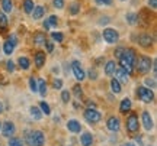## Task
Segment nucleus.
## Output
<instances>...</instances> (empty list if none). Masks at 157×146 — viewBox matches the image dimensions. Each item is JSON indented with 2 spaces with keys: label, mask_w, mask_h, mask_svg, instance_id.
<instances>
[{
  "label": "nucleus",
  "mask_w": 157,
  "mask_h": 146,
  "mask_svg": "<svg viewBox=\"0 0 157 146\" xmlns=\"http://www.w3.org/2000/svg\"><path fill=\"white\" fill-rule=\"evenodd\" d=\"M118 59H119V65L124 71H127L129 75L134 73V65L137 61V52L134 48H124L122 54Z\"/></svg>",
  "instance_id": "nucleus-1"
},
{
  "label": "nucleus",
  "mask_w": 157,
  "mask_h": 146,
  "mask_svg": "<svg viewBox=\"0 0 157 146\" xmlns=\"http://www.w3.org/2000/svg\"><path fill=\"white\" fill-rule=\"evenodd\" d=\"M151 64H153V59L150 56L141 55L140 58H137L134 68H137V71L140 74H147L150 69H151Z\"/></svg>",
  "instance_id": "nucleus-2"
},
{
  "label": "nucleus",
  "mask_w": 157,
  "mask_h": 146,
  "mask_svg": "<svg viewBox=\"0 0 157 146\" xmlns=\"http://www.w3.org/2000/svg\"><path fill=\"white\" fill-rule=\"evenodd\" d=\"M137 97L140 98V101L146 103V104H150L154 101V93H153L151 88L148 87H144V85H140L137 88Z\"/></svg>",
  "instance_id": "nucleus-3"
},
{
  "label": "nucleus",
  "mask_w": 157,
  "mask_h": 146,
  "mask_svg": "<svg viewBox=\"0 0 157 146\" xmlns=\"http://www.w3.org/2000/svg\"><path fill=\"white\" fill-rule=\"evenodd\" d=\"M102 38H103V41L106 44L115 45V44H118V41H119V32H118L117 29L106 28V29H103V32H102Z\"/></svg>",
  "instance_id": "nucleus-4"
},
{
  "label": "nucleus",
  "mask_w": 157,
  "mask_h": 146,
  "mask_svg": "<svg viewBox=\"0 0 157 146\" xmlns=\"http://www.w3.org/2000/svg\"><path fill=\"white\" fill-rule=\"evenodd\" d=\"M83 117L84 120L87 122V123L90 124H96V123H99L102 120V114L96 109H92V107H87L86 110H84L83 113Z\"/></svg>",
  "instance_id": "nucleus-5"
},
{
  "label": "nucleus",
  "mask_w": 157,
  "mask_h": 146,
  "mask_svg": "<svg viewBox=\"0 0 157 146\" xmlns=\"http://www.w3.org/2000/svg\"><path fill=\"white\" fill-rule=\"evenodd\" d=\"M140 129V123H138V116L135 113H131L127 117V130L129 133H135Z\"/></svg>",
  "instance_id": "nucleus-6"
},
{
  "label": "nucleus",
  "mask_w": 157,
  "mask_h": 146,
  "mask_svg": "<svg viewBox=\"0 0 157 146\" xmlns=\"http://www.w3.org/2000/svg\"><path fill=\"white\" fill-rule=\"evenodd\" d=\"M71 71H73L74 78L77 80V81H83V80L86 78V73H84V69L82 68V64L78 61L71 62Z\"/></svg>",
  "instance_id": "nucleus-7"
},
{
  "label": "nucleus",
  "mask_w": 157,
  "mask_h": 146,
  "mask_svg": "<svg viewBox=\"0 0 157 146\" xmlns=\"http://www.w3.org/2000/svg\"><path fill=\"white\" fill-rule=\"evenodd\" d=\"M16 45H17V38L15 35H12L9 39H6V42L3 44V51H5L6 55H12L15 48H16Z\"/></svg>",
  "instance_id": "nucleus-8"
},
{
  "label": "nucleus",
  "mask_w": 157,
  "mask_h": 146,
  "mask_svg": "<svg viewBox=\"0 0 157 146\" xmlns=\"http://www.w3.org/2000/svg\"><path fill=\"white\" fill-rule=\"evenodd\" d=\"M106 127L109 132H119V129H121V120H119V117H117V116H109L106 120Z\"/></svg>",
  "instance_id": "nucleus-9"
},
{
  "label": "nucleus",
  "mask_w": 157,
  "mask_h": 146,
  "mask_svg": "<svg viewBox=\"0 0 157 146\" xmlns=\"http://www.w3.org/2000/svg\"><path fill=\"white\" fill-rule=\"evenodd\" d=\"M2 135L5 136V137H12V136L15 135V132H16V127H15V123L13 122H5V123L2 124Z\"/></svg>",
  "instance_id": "nucleus-10"
},
{
  "label": "nucleus",
  "mask_w": 157,
  "mask_h": 146,
  "mask_svg": "<svg viewBox=\"0 0 157 146\" xmlns=\"http://www.w3.org/2000/svg\"><path fill=\"white\" fill-rule=\"evenodd\" d=\"M32 141L34 146H44L45 143V135L42 130H32Z\"/></svg>",
  "instance_id": "nucleus-11"
},
{
  "label": "nucleus",
  "mask_w": 157,
  "mask_h": 146,
  "mask_svg": "<svg viewBox=\"0 0 157 146\" xmlns=\"http://www.w3.org/2000/svg\"><path fill=\"white\" fill-rule=\"evenodd\" d=\"M138 42H140V45L143 48H150L153 45V42H154V38L150 34H141L140 38H138Z\"/></svg>",
  "instance_id": "nucleus-12"
},
{
  "label": "nucleus",
  "mask_w": 157,
  "mask_h": 146,
  "mask_svg": "<svg viewBox=\"0 0 157 146\" xmlns=\"http://www.w3.org/2000/svg\"><path fill=\"white\" fill-rule=\"evenodd\" d=\"M141 122H143V126H144L146 130H151L153 127H154L153 119H151V116H150L148 112H143V114H141Z\"/></svg>",
  "instance_id": "nucleus-13"
},
{
  "label": "nucleus",
  "mask_w": 157,
  "mask_h": 146,
  "mask_svg": "<svg viewBox=\"0 0 157 146\" xmlns=\"http://www.w3.org/2000/svg\"><path fill=\"white\" fill-rule=\"evenodd\" d=\"M131 109H132V101L129 100V98H122L121 100V104H119V113H122V114H127V113L131 112Z\"/></svg>",
  "instance_id": "nucleus-14"
},
{
  "label": "nucleus",
  "mask_w": 157,
  "mask_h": 146,
  "mask_svg": "<svg viewBox=\"0 0 157 146\" xmlns=\"http://www.w3.org/2000/svg\"><path fill=\"white\" fill-rule=\"evenodd\" d=\"M45 59H47V56H45V52H42V51H38L36 54H35L34 56V62H35V67L38 68H42L45 65Z\"/></svg>",
  "instance_id": "nucleus-15"
},
{
  "label": "nucleus",
  "mask_w": 157,
  "mask_h": 146,
  "mask_svg": "<svg viewBox=\"0 0 157 146\" xmlns=\"http://www.w3.org/2000/svg\"><path fill=\"white\" fill-rule=\"evenodd\" d=\"M67 129H68V132H71V133H80V132H82V124H80V122L71 119V120L67 122Z\"/></svg>",
  "instance_id": "nucleus-16"
},
{
  "label": "nucleus",
  "mask_w": 157,
  "mask_h": 146,
  "mask_svg": "<svg viewBox=\"0 0 157 146\" xmlns=\"http://www.w3.org/2000/svg\"><path fill=\"white\" fill-rule=\"evenodd\" d=\"M113 75L117 77V80L119 83H128V80H129V74L127 71H124L122 68H117Z\"/></svg>",
  "instance_id": "nucleus-17"
},
{
  "label": "nucleus",
  "mask_w": 157,
  "mask_h": 146,
  "mask_svg": "<svg viewBox=\"0 0 157 146\" xmlns=\"http://www.w3.org/2000/svg\"><path fill=\"white\" fill-rule=\"evenodd\" d=\"M58 25V17L56 16V15H51L47 20H44V23H42V26H44L45 30H50L51 28H54V26H57Z\"/></svg>",
  "instance_id": "nucleus-18"
},
{
  "label": "nucleus",
  "mask_w": 157,
  "mask_h": 146,
  "mask_svg": "<svg viewBox=\"0 0 157 146\" xmlns=\"http://www.w3.org/2000/svg\"><path fill=\"white\" fill-rule=\"evenodd\" d=\"M80 143L82 146H92L93 145V136L89 132H84L83 135L80 136Z\"/></svg>",
  "instance_id": "nucleus-19"
},
{
  "label": "nucleus",
  "mask_w": 157,
  "mask_h": 146,
  "mask_svg": "<svg viewBox=\"0 0 157 146\" xmlns=\"http://www.w3.org/2000/svg\"><path fill=\"white\" fill-rule=\"evenodd\" d=\"M31 15H32V17H34V20H41L45 15V9L42 7V6H35Z\"/></svg>",
  "instance_id": "nucleus-20"
},
{
  "label": "nucleus",
  "mask_w": 157,
  "mask_h": 146,
  "mask_svg": "<svg viewBox=\"0 0 157 146\" xmlns=\"http://www.w3.org/2000/svg\"><path fill=\"white\" fill-rule=\"evenodd\" d=\"M17 65H19L21 69L28 71L29 68H31V61H29V58H26V56H19V59H17Z\"/></svg>",
  "instance_id": "nucleus-21"
},
{
  "label": "nucleus",
  "mask_w": 157,
  "mask_h": 146,
  "mask_svg": "<svg viewBox=\"0 0 157 146\" xmlns=\"http://www.w3.org/2000/svg\"><path fill=\"white\" fill-rule=\"evenodd\" d=\"M115 69H117L115 61H108L106 64H105V74H106L108 77H112L113 74H115Z\"/></svg>",
  "instance_id": "nucleus-22"
},
{
  "label": "nucleus",
  "mask_w": 157,
  "mask_h": 146,
  "mask_svg": "<svg viewBox=\"0 0 157 146\" xmlns=\"http://www.w3.org/2000/svg\"><path fill=\"white\" fill-rule=\"evenodd\" d=\"M47 42V36H45L44 32H36L34 35V44L35 45H45Z\"/></svg>",
  "instance_id": "nucleus-23"
},
{
  "label": "nucleus",
  "mask_w": 157,
  "mask_h": 146,
  "mask_svg": "<svg viewBox=\"0 0 157 146\" xmlns=\"http://www.w3.org/2000/svg\"><path fill=\"white\" fill-rule=\"evenodd\" d=\"M29 113H31V117L34 119V120H41L42 119V112L39 110V107H36V106H32L31 109H29Z\"/></svg>",
  "instance_id": "nucleus-24"
},
{
  "label": "nucleus",
  "mask_w": 157,
  "mask_h": 146,
  "mask_svg": "<svg viewBox=\"0 0 157 146\" xmlns=\"http://www.w3.org/2000/svg\"><path fill=\"white\" fill-rule=\"evenodd\" d=\"M125 19H127L128 25H131V26H135V25L138 23V15H137V13H134V12H129V13H127V15H125Z\"/></svg>",
  "instance_id": "nucleus-25"
},
{
  "label": "nucleus",
  "mask_w": 157,
  "mask_h": 146,
  "mask_svg": "<svg viewBox=\"0 0 157 146\" xmlns=\"http://www.w3.org/2000/svg\"><path fill=\"white\" fill-rule=\"evenodd\" d=\"M2 10H3V13H12V10H13V2L12 0H2Z\"/></svg>",
  "instance_id": "nucleus-26"
},
{
  "label": "nucleus",
  "mask_w": 157,
  "mask_h": 146,
  "mask_svg": "<svg viewBox=\"0 0 157 146\" xmlns=\"http://www.w3.org/2000/svg\"><path fill=\"white\" fill-rule=\"evenodd\" d=\"M111 90H112L113 94H119V93L122 91V88H121V83H119L117 78L111 80Z\"/></svg>",
  "instance_id": "nucleus-27"
},
{
  "label": "nucleus",
  "mask_w": 157,
  "mask_h": 146,
  "mask_svg": "<svg viewBox=\"0 0 157 146\" xmlns=\"http://www.w3.org/2000/svg\"><path fill=\"white\" fill-rule=\"evenodd\" d=\"M47 81L45 80H38V93L41 94V97L47 96Z\"/></svg>",
  "instance_id": "nucleus-28"
},
{
  "label": "nucleus",
  "mask_w": 157,
  "mask_h": 146,
  "mask_svg": "<svg viewBox=\"0 0 157 146\" xmlns=\"http://www.w3.org/2000/svg\"><path fill=\"white\" fill-rule=\"evenodd\" d=\"M34 7H35V5L32 0H23V12L26 15H31L32 10H34Z\"/></svg>",
  "instance_id": "nucleus-29"
},
{
  "label": "nucleus",
  "mask_w": 157,
  "mask_h": 146,
  "mask_svg": "<svg viewBox=\"0 0 157 146\" xmlns=\"http://www.w3.org/2000/svg\"><path fill=\"white\" fill-rule=\"evenodd\" d=\"M39 110H41L42 114H45V116H50L51 114V107L48 106V103H45V101H41V103H39Z\"/></svg>",
  "instance_id": "nucleus-30"
},
{
  "label": "nucleus",
  "mask_w": 157,
  "mask_h": 146,
  "mask_svg": "<svg viewBox=\"0 0 157 146\" xmlns=\"http://www.w3.org/2000/svg\"><path fill=\"white\" fill-rule=\"evenodd\" d=\"M29 88L32 93H38V83H36V77H29Z\"/></svg>",
  "instance_id": "nucleus-31"
},
{
  "label": "nucleus",
  "mask_w": 157,
  "mask_h": 146,
  "mask_svg": "<svg viewBox=\"0 0 157 146\" xmlns=\"http://www.w3.org/2000/svg\"><path fill=\"white\" fill-rule=\"evenodd\" d=\"M9 146H23V142L16 136H12L9 137Z\"/></svg>",
  "instance_id": "nucleus-32"
},
{
  "label": "nucleus",
  "mask_w": 157,
  "mask_h": 146,
  "mask_svg": "<svg viewBox=\"0 0 157 146\" xmlns=\"http://www.w3.org/2000/svg\"><path fill=\"white\" fill-rule=\"evenodd\" d=\"M78 12H80V3L78 2H74L70 5V13L71 15H77Z\"/></svg>",
  "instance_id": "nucleus-33"
},
{
  "label": "nucleus",
  "mask_w": 157,
  "mask_h": 146,
  "mask_svg": "<svg viewBox=\"0 0 157 146\" xmlns=\"http://www.w3.org/2000/svg\"><path fill=\"white\" fill-rule=\"evenodd\" d=\"M51 38L54 41H57L58 44H61L63 41H64V35H63L61 32H52V34H51Z\"/></svg>",
  "instance_id": "nucleus-34"
},
{
  "label": "nucleus",
  "mask_w": 157,
  "mask_h": 146,
  "mask_svg": "<svg viewBox=\"0 0 157 146\" xmlns=\"http://www.w3.org/2000/svg\"><path fill=\"white\" fill-rule=\"evenodd\" d=\"M25 142L28 146H34V141H32V130H28L25 133Z\"/></svg>",
  "instance_id": "nucleus-35"
},
{
  "label": "nucleus",
  "mask_w": 157,
  "mask_h": 146,
  "mask_svg": "<svg viewBox=\"0 0 157 146\" xmlns=\"http://www.w3.org/2000/svg\"><path fill=\"white\" fill-rule=\"evenodd\" d=\"M73 94L76 97H77V98H80V97L83 96V88H82V85H74L73 87Z\"/></svg>",
  "instance_id": "nucleus-36"
},
{
  "label": "nucleus",
  "mask_w": 157,
  "mask_h": 146,
  "mask_svg": "<svg viewBox=\"0 0 157 146\" xmlns=\"http://www.w3.org/2000/svg\"><path fill=\"white\" fill-rule=\"evenodd\" d=\"M52 88L54 90H61L63 88V81L60 78H54L52 80Z\"/></svg>",
  "instance_id": "nucleus-37"
},
{
  "label": "nucleus",
  "mask_w": 157,
  "mask_h": 146,
  "mask_svg": "<svg viewBox=\"0 0 157 146\" xmlns=\"http://www.w3.org/2000/svg\"><path fill=\"white\" fill-rule=\"evenodd\" d=\"M144 83H146V85L147 87H148V88H156V78H146V81H144Z\"/></svg>",
  "instance_id": "nucleus-38"
},
{
  "label": "nucleus",
  "mask_w": 157,
  "mask_h": 146,
  "mask_svg": "<svg viewBox=\"0 0 157 146\" xmlns=\"http://www.w3.org/2000/svg\"><path fill=\"white\" fill-rule=\"evenodd\" d=\"M61 100H63V103H68L70 101V93L67 90L61 91Z\"/></svg>",
  "instance_id": "nucleus-39"
},
{
  "label": "nucleus",
  "mask_w": 157,
  "mask_h": 146,
  "mask_svg": "<svg viewBox=\"0 0 157 146\" xmlns=\"http://www.w3.org/2000/svg\"><path fill=\"white\" fill-rule=\"evenodd\" d=\"M0 26H7V16L3 12H0Z\"/></svg>",
  "instance_id": "nucleus-40"
},
{
  "label": "nucleus",
  "mask_w": 157,
  "mask_h": 146,
  "mask_svg": "<svg viewBox=\"0 0 157 146\" xmlns=\"http://www.w3.org/2000/svg\"><path fill=\"white\" fill-rule=\"evenodd\" d=\"M64 0H52V5H54V7L56 9H63L64 7Z\"/></svg>",
  "instance_id": "nucleus-41"
},
{
  "label": "nucleus",
  "mask_w": 157,
  "mask_h": 146,
  "mask_svg": "<svg viewBox=\"0 0 157 146\" xmlns=\"http://www.w3.org/2000/svg\"><path fill=\"white\" fill-rule=\"evenodd\" d=\"M6 69H7L9 73H13V71H15V64H13V61L9 59V61L6 62Z\"/></svg>",
  "instance_id": "nucleus-42"
},
{
  "label": "nucleus",
  "mask_w": 157,
  "mask_h": 146,
  "mask_svg": "<svg viewBox=\"0 0 157 146\" xmlns=\"http://www.w3.org/2000/svg\"><path fill=\"white\" fill-rule=\"evenodd\" d=\"M95 2L101 6H111L113 3V0H95Z\"/></svg>",
  "instance_id": "nucleus-43"
},
{
  "label": "nucleus",
  "mask_w": 157,
  "mask_h": 146,
  "mask_svg": "<svg viewBox=\"0 0 157 146\" xmlns=\"http://www.w3.org/2000/svg\"><path fill=\"white\" fill-rule=\"evenodd\" d=\"M87 74H89V78L90 80H98V73H96L95 68H90Z\"/></svg>",
  "instance_id": "nucleus-44"
},
{
  "label": "nucleus",
  "mask_w": 157,
  "mask_h": 146,
  "mask_svg": "<svg viewBox=\"0 0 157 146\" xmlns=\"http://www.w3.org/2000/svg\"><path fill=\"white\" fill-rule=\"evenodd\" d=\"M109 22H111V17L109 16H102L101 20H99V25H101V26L102 25H108Z\"/></svg>",
  "instance_id": "nucleus-45"
},
{
  "label": "nucleus",
  "mask_w": 157,
  "mask_h": 146,
  "mask_svg": "<svg viewBox=\"0 0 157 146\" xmlns=\"http://www.w3.org/2000/svg\"><path fill=\"white\" fill-rule=\"evenodd\" d=\"M45 46H47V51H48V52H52V51H54V44H52V42H45Z\"/></svg>",
  "instance_id": "nucleus-46"
},
{
  "label": "nucleus",
  "mask_w": 157,
  "mask_h": 146,
  "mask_svg": "<svg viewBox=\"0 0 157 146\" xmlns=\"http://www.w3.org/2000/svg\"><path fill=\"white\" fill-rule=\"evenodd\" d=\"M148 6L151 7L153 10H154V9H157V0H148Z\"/></svg>",
  "instance_id": "nucleus-47"
},
{
  "label": "nucleus",
  "mask_w": 157,
  "mask_h": 146,
  "mask_svg": "<svg viewBox=\"0 0 157 146\" xmlns=\"http://www.w3.org/2000/svg\"><path fill=\"white\" fill-rule=\"evenodd\" d=\"M122 51H124V48H117V51H115V56H117V58H119V56H121V54H122Z\"/></svg>",
  "instance_id": "nucleus-48"
},
{
  "label": "nucleus",
  "mask_w": 157,
  "mask_h": 146,
  "mask_svg": "<svg viewBox=\"0 0 157 146\" xmlns=\"http://www.w3.org/2000/svg\"><path fill=\"white\" fill-rule=\"evenodd\" d=\"M135 141L138 142V145H143V139H141V136H140V135L135 136Z\"/></svg>",
  "instance_id": "nucleus-49"
},
{
  "label": "nucleus",
  "mask_w": 157,
  "mask_h": 146,
  "mask_svg": "<svg viewBox=\"0 0 157 146\" xmlns=\"http://www.w3.org/2000/svg\"><path fill=\"white\" fill-rule=\"evenodd\" d=\"M2 113H3V103L0 101V114H2Z\"/></svg>",
  "instance_id": "nucleus-50"
},
{
  "label": "nucleus",
  "mask_w": 157,
  "mask_h": 146,
  "mask_svg": "<svg viewBox=\"0 0 157 146\" xmlns=\"http://www.w3.org/2000/svg\"><path fill=\"white\" fill-rule=\"evenodd\" d=\"M122 146H135L134 143H125V145H122Z\"/></svg>",
  "instance_id": "nucleus-51"
},
{
  "label": "nucleus",
  "mask_w": 157,
  "mask_h": 146,
  "mask_svg": "<svg viewBox=\"0 0 157 146\" xmlns=\"http://www.w3.org/2000/svg\"><path fill=\"white\" fill-rule=\"evenodd\" d=\"M121 2H127V0H121Z\"/></svg>",
  "instance_id": "nucleus-52"
},
{
  "label": "nucleus",
  "mask_w": 157,
  "mask_h": 146,
  "mask_svg": "<svg viewBox=\"0 0 157 146\" xmlns=\"http://www.w3.org/2000/svg\"><path fill=\"white\" fill-rule=\"evenodd\" d=\"M0 127H2V123H0Z\"/></svg>",
  "instance_id": "nucleus-53"
},
{
  "label": "nucleus",
  "mask_w": 157,
  "mask_h": 146,
  "mask_svg": "<svg viewBox=\"0 0 157 146\" xmlns=\"http://www.w3.org/2000/svg\"><path fill=\"white\" fill-rule=\"evenodd\" d=\"M0 51H2V49H0Z\"/></svg>",
  "instance_id": "nucleus-54"
}]
</instances>
